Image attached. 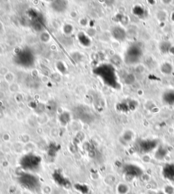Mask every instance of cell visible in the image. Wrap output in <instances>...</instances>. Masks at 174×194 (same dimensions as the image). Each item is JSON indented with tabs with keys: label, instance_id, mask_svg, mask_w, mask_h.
Here are the masks:
<instances>
[{
	"label": "cell",
	"instance_id": "obj_5",
	"mask_svg": "<svg viewBox=\"0 0 174 194\" xmlns=\"http://www.w3.org/2000/svg\"><path fill=\"white\" fill-rule=\"evenodd\" d=\"M163 100L169 104H174V92L170 91L164 94Z\"/></svg>",
	"mask_w": 174,
	"mask_h": 194
},
{
	"label": "cell",
	"instance_id": "obj_3",
	"mask_svg": "<svg viewBox=\"0 0 174 194\" xmlns=\"http://www.w3.org/2000/svg\"><path fill=\"white\" fill-rule=\"evenodd\" d=\"M141 56V50L140 47L132 46L129 48L126 53V59L129 63H137Z\"/></svg>",
	"mask_w": 174,
	"mask_h": 194
},
{
	"label": "cell",
	"instance_id": "obj_4",
	"mask_svg": "<svg viewBox=\"0 0 174 194\" xmlns=\"http://www.w3.org/2000/svg\"><path fill=\"white\" fill-rule=\"evenodd\" d=\"M113 34L114 37L116 39H118V40H123L126 36L125 31H124V29L120 28V27H116V28L114 29Z\"/></svg>",
	"mask_w": 174,
	"mask_h": 194
},
{
	"label": "cell",
	"instance_id": "obj_2",
	"mask_svg": "<svg viewBox=\"0 0 174 194\" xmlns=\"http://www.w3.org/2000/svg\"><path fill=\"white\" fill-rule=\"evenodd\" d=\"M19 181L22 186L31 191L36 190L39 186L38 178L31 174L26 173L20 176Z\"/></svg>",
	"mask_w": 174,
	"mask_h": 194
},
{
	"label": "cell",
	"instance_id": "obj_1",
	"mask_svg": "<svg viewBox=\"0 0 174 194\" xmlns=\"http://www.w3.org/2000/svg\"><path fill=\"white\" fill-rule=\"evenodd\" d=\"M41 164L39 157L33 155L25 156L21 161V167L27 171H35L38 170Z\"/></svg>",
	"mask_w": 174,
	"mask_h": 194
},
{
	"label": "cell",
	"instance_id": "obj_6",
	"mask_svg": "<svg viewBox=\"0 0 174 194\" xmlns=\"http://www.w3.org/2000/svg\"><path fill=\"white\" fill-rule=\"evenodd\" d=\"M155 146V143H154L153 141H141L140 143V147H142L144 151H148L149 149H151L152 148L153 149L154 147Z\"/></svg>",
	"mask_w": 174,
	"mask_h": 194
}]
</instances>
